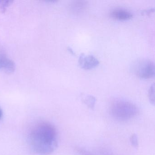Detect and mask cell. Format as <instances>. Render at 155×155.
Instances as JSON below:
<instances>
[{
  "instance_id": "1",
  "label": "cell",
  "mask_w": 155,
  "mask_h": 155,
  "mask_svg": "<svg viewBox=\"0 0 155 155\" xmlns=\"http://www.w3.org/2000/svg\"><path fill=\"white\" fill-rule=\"evenodd\" d=\"M28 140L33 152L39 155H49L58 147L57 130L51 123L40 121L31 128Z\"/></svg>"
},
{
  "instance_id": "2",
  "label": "cell",
  "mask_w": 155,
  "mask_h": 155,
  "mask_svg": "<svg viewBox=\"0 0 155 155\" xmlns=\"http://www.w3.org/2000/svg\"><path fill=\"white\" fill-rule=\"evenodd\" d=\"M110 112L112 116L119 120H128L137 114V108L131 102L125 100L115 101L111 104Z\"/></svg>"
},
{
  "instance_id": "3",
  "label": "cell",
  "mask_w": 155,
  "mask_h": 155,
  "mask_svg": "<svg viewBox=\"0 0 155 155\" xmlns=\"http://www.w3.org/2000/svg\"><path fill=\"white\" fill-rule=\"evenodd\" d=\"M133 69L134 73L141 78H150L155 75L154 62L147 59H141L137 61L133 65Z\"/></svg>"
},
{
  "instance_id": "4",
  "label": "cell",
  "mask_w": 155,
  "mask_h": 155,
  "mask_svg": "<svg viewBox=\"0 0 155 155\" xmlns=\"http://www.w3.org/2000/svg\"><path fill=\"white\" fill-rule=\"evenodd\" d=\"M98 60L92 55H86L81 53L78 59L79 65L84 69L94 68L99 64Z\"/></svg>"
},
{
  "instance_id": "5",
  "label": "cell",
  "mask_w": 155,
  "mask_h": 155,
  "mask_svg": "<svg viewBox=\"0 0 155 155\" xmlns=\"http://www.w3.org/2000/svg\"><path fill=\"white\" fill-rule=\"evenodd\" d=\"M110 16L115 19L119 21H126L130 19L133 17L130 12L123 8H116L110 12Z\"/></svg>"
},
{
  "instance_id": "6",
  "label": "cell",
  "mask_w": 155,
  "mask_h": 155,
  "mask_svg": "<svg viewBox=\"0 0 155 155\" xmlns=\"http://www.w3.org/2000/svg\"><path fill=\"white\" fill-rule=\"evenodd\" d=\"M16 69L15 62L6 55L0 53V70L8 73H12Z\"/></svg>"
},
{
  "instance_id": "7",
  "label": "cell",
  "mask_w": 155,
  "mask_h": 155,
  "mask_svg": "<svg viewBox=\"0 0 155 155\" xmlns=\"http://www.w3.org/2000/svg\"><path fill=\"white\" fill-rule=\"evenodd\" d=\"M87 2L84 1H75L70 5V11L73 13H79L82 12L87 7Z\"/></svg>"
},
{
  "instance_id": "8",
  "label": "cell",
  "mask_w": 155,
  "mask_h": 155,
  "mask_svg": "<svg viewBox=\"0 0 155 155\" xmlns=\"http://www.w3.org/2000/svg\"><path fill=\"white\" fill-rule=\"evenodd\" d=\"M81 100L89 108L93 109L96 104V99L94 96L86 94L81 95Z\"/></svg>"
},
{
  "instance_id": "9",
  "label": "cell",
  "mask_w": 155,
  "mask_h": 155,
  "mask_svg": "<svg viewBox=\"0 0 155 155\" xmlns=\"http://www.w3.org/2000/svg\"><path fill=\"white\" fill-rule=\"evenodd\" d=\"M149 98L151 104H155V95H154V84L151 85L149 90Z\"/></svg>"
},
{
  "instance_id": "10",
  "label": "cell",
  "mask_w": 155,
  "mask_h": 155,
  "mask_svg": "<svg viewBox=\"0 0 155 155\" xmlns=\"http://www.w3.org/2000/svg\"><path fill=\"white\" fill-rule=\"evenodd\" d=\"M13 1H0V10L1 11L4 12L7 7H8Z\"/></svg>"
},
{
  "instance_id": "11",
  "label": "cell",
  "mask_w": 155,
  "mask_h": 155,
  "mask_svg": "<svg viewBox=\"0 0 155 155\" xmlns=\"http://www.w3.org/2000/svg\"><path fill=\"white\" fill-rule=\"evenodd\" d=\"M130 141L131 145L135 147H137L138 146V139L137 136L136 134H132L130 138Z\"/></svg>"
},
{
  "instance_id": "12",
  "label": "cell",
  "mask_w": 155,
  "mask_h": 155,
  "mask_svg": "<svg viewBox=\"0 0 155 155\" xmlns=\"http://www.w3.org/2000/svg\"><path fill=\"white\" fill-rule=\"evenodd\" d=\"M76 150L80 155H94L91 152L80 147H76Z\"/></svg>"
},
{
  "instance_id": "13",
  "label": "cell",
  "mask_w": 155,
  "mask_h": 155,
  "mask_svg": "<svg viewBox=\"0 0 155 155\" xmlns=\"http://www.w3.org/2000/svg\"><path fill=\"white\" fill-rule=\"evenodd\" d=\"M154 8H151L149 9L146 10L142 12V14H150V13H152V12H154Z\"/></svg>"
},
{
  "instance_id": "14",
  "label": "cell",
  "mask_w": 155,
  "mask_h": 155,
  "mask_svg": "<svg viewBox=\"0 0 155 155\" xmlns=\"http://www.w3.org/2000/svg\"><path fill=\"white\" fill-rule=\"evenodd\" d=\"M3 110L0 107V120L2 119V117H3Z\"/></svg>"
},
{
  "instance_id": "15",
  "label": "cell",
  "mask_w": 155,
  "mask_h": 155,
  "mask_svg": "<svg viewBox=\"0 0 155 155\" xmlns=\"http://www.w3.org/2000/svg\"><path fill=\"white\" fill-rule=\"evenodd\" d=\"M69 50L70 51H71V49L70 48ZM72 54H74V52H73V51H72Z\"/></svg>"
}]
</instances>
